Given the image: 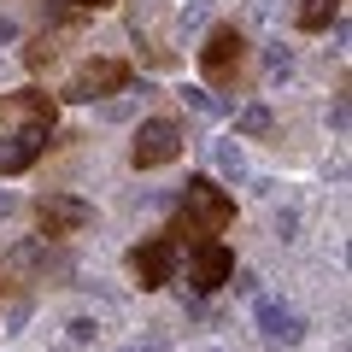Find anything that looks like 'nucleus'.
I'll list each match as a JSON object with an SVG mask.
<instances>
[{"instance_id":"1","label":"nucleus","mask_w":352,"mask_h":352,"mask_svg":"<svg viewBox=\"0 0 352 352\" xmlns=\"http://www.w3.org/2000/svg\"><path fill=\"white\" fill-rule=\"evenodd\" d=\"M59 129V100L47 88H12L0 94V176H24L41 164V153L53 147Z\"/></svg>"},{"instance_id":"2","label":"nucleus","mask_w":352,"mask_h":352,"mask_svg":"<svg viewBox=\"0 0 352 352\" xmlns=\"http://www.w3.org/2000/svg\"><path fill=\"white\" fill-rule=\"evenodd\" d=\"M229 223H235V194H229L217 176L200 170V176L182 182V194H176V217L164 223V235L188 252V247H200V241H223Z\"/></svg>"},{"instance_id":"3","label":"nucleus","mask_w":352,"mask_h":352,"mask_svg":"<svg viewBox=\"0 0 352 352\" xmlns=\"http://www.w3.org/2000/svg\"><path fill=\"white\" fill-rule=\"evenodd\" d=\"M194 59H200L206 94H229V100H241V94L252 88V41H247L241 24H212Z\"/></svg>"},{"instance_id":"4","label":"nucleus","mask_w":352,"mask_h":352,"mask_svg":"<svg viewBox=\"0 0 352 352\" xmlns=\"http://www.w3.org/2000/svg\"><path fill=\"white\" fill-rule=\"evenodd\" d=\"M129 82H135V65L129 59H118V53H88V59H76V71L59 82L53 100L94 106V100H112V94H129Z\"/></svg>"},{"instance_id":"5","label":"nucleus","mask_w":352,"mask_h":352,"mask_svg":"<svg viewBox=\"0 0 352 352\" xmlns=\"http://www.w3.org/2000/svg\"><path fill=\"white\" fill-rule=\"evenodd\" d=\"M188 153V124L176 112H153L135 124V135H129V164L135 170H164V164H176Z\"/></svg>"},{"instance_id":"6","label":"nucleus","mask_w":352,"mask_h":352,"mask_svg":"<svg viewBox=\"0 0 352 352\" xmlns=\"http://www.w3.org/2000/svg\"><path fill=\"white\" fill-rule=\"evenodd\" d=\"M124 270H129V282H135L141 294H159V288H170V282L182 276V247H176L164 229H153V235H141L135 247L124 252Z\"/></svg>"},{"instance_id":"7","label":"nucleus","mask_w":352,"mask_h":352,"mask_svg":"<svg viewBox=\"0 0 352 352\" xmlns=\"http://www.w3.org/2000/svg\"><path fill=\"white\" fill-rule=\"evenodd\" d=\"M30 217H36V241H53V247H65L71 235H82V229L94 223V206H88L82 194L41 188L36 200H30Z\"/></svg>"},{"instance_id":"8","label":"nucleus","mask_w":352,"mask_h":352,"mask_svg":"<svg viewBox=\"0 0 352 352\" xmlns=\"http://www.w3.org/2000/svg\"><path fill=\"white\" fill-rule=\"evenodd\" d=\"M188 258V288L200 294H217V288H229V276H235V247L229 241H200V247H188L182 252Z\"/></svg>"},{"instance_id":"9","label":"nucleus","mask_w":352,"mask_h":352,"mask_svg":"<svg viewBox=\"0 0 352 352\" xmlns=\"http://www.w3.org/2000/svg\"><path fill=\"white\" fill-rule=\"evenodd\" d=\"M252 317H258L264 340H276V346H300L305 340V317L282 300H252Z\"/></svg>"},{"instance_id":"10","label":"nucleus","mask_w":352,"mask_h":352,"mask_svg":"<svg viewBox=\"0 0 352 352\" xmlns=\"http://www.w3.org/2000/svg\"><path fill=\"white\" fill-rule=\"evenodd\" d=\"M329 24H340V0H300L294 6V30L300 36H329Z\"/></svg>"},{"instance_id":"11","label":"nucleus","mask_w":352,"mask_h":352,"mask_svg":"<svg viewBox=\"0 0 352 352\" xmlns=\"http://www.w3.org/2000/svg\"><path fill=\"white\" fill-rule=\"evenodd\" d=\"M270 124H276L270 100H247V106L235 112V141H258V135H270Z\"/></svg>"},{"instance_id":"12","label":"nucleus","mask_w":352,"mask_h":352,"mask_svg":"<svg viewBox=\"0 0 352 352\" xmlns=\"http://www.w3.org/2000/svg\"><path fill=\"white\" fill-rule=\"evenodd\" d=\"M217 170H223L229 182H241V176H247V159H241V141H235V135L217 141Z\"/></svg>"},{"instance_id":"13","label":"nucleus","mask_w":352,"mask_h":352,"mask_svg":"<svg viewBox=\"0 0 352 352\" xmlns=\"http://www.w3.org/2000/svg\"><path fill=\"white\" fill-rule=\"evenodd\" d=\"M264 71H270V82H288V76H294V47L276 41V47L264 53Z\"/></svg>"},{"instance_id":"14","label":"nucleus","mask_w":352,"mask_h":352,"mask_svg":"<svg viewBox=\"0 0 352 352\" xmlns=\"http://www.w3.org/2000/svg\"><path fill=\"white\" fill-rule=\"evenodd\" d=\"M71 340H76V346H94V340H100V323H94V317H71Z\"/></svg>"},{"instance_id":"15","label":"nucleus","mask_w":352,"mask_h":352,"mask_svg":"<svg viewBox=\"0 0 352 352\" xmlns=\"http://www.w3.org/2000/svg\"><path fill=\"white\" fill-rule=\"evenodd\" d=\"M229 288H235L241 300H258V270H241V264H235V276H229Z\"/></svg>"},{"instance_id":"16","label":"nucleus","mask_w":352,"mask_h":352,"mask_svg":"<svg viewBox=\"0 0 352 352\" xmlns=\"http://www.w3.org/2000/svg\"><path fill=\"white\" fill-rule=\"evenodd\" d=\"M329 129H335V135H346V88H340L335 106H329Z\"/></svg>"},{"instance_id":"17","label":"nucleus","mask_w":352,"mask_h":352,"mask_svg":"<svg viewBox=\"0 0 352 352\" xmlns=\"http://www.w3.org/2000/svg\"><path fill=\"white\" fill-rule=\"evenodd\" d=\"M294 229H300V212H294V206H288V212L276 217V235H282V241H294Z\"/></svg>"},{"instance_id":"18","label":"nucleus","mask_w":352,"mask_h":352,"mask_svg":"<svg viewBox=\"0 0 352 352\" xmlns=\"http://www.w3.org/2000/svg\"><path fill=\"white\" fill-rule=\"evenodd\" d=\"M182 100H188L194 112H212V94H206V88H182Z\"/></svg>"},{"instance_id":"19","label":"nucleus","mask_w":352,"mask_h":352,"mask_svg":"<svg viewBox=\"0 0 352 352\" xmlns=\"http://www.w3.org/2000/svg\"><path fill=\"white\" fill-rule=\"evenodd\" d=\"M18 36H24V30H18V18L0 12V47H6V41H18Z\"/></svg>"},{"instance_id":"20","label":"nucleus","mask_w":352,"mask_h":352,"mask_svg":"<svg viewBox=\"0 0 352 352\" xmlns=\"http://www.w3.org/2000/svg\"><path fill=\"white\" fill-rule=\"evenodd\" d=\"M118 0H76V12H112Z\"/></svg>"},{"instance_id":"21","label":"nucleus","mask_w":352,"mask_h":352,"mask_svg":"<svg viewBox=\"0 0 352 352\" xmlns=\"http://www.w3.org/2000/svg\"><path fill=\"white\" fill-rule=\"evenodd\" d=\"M124 352H135V346H124Z\"/></svg>"},{"instance_id":"22","label":"nucleus","mask_w":352,"mask_h":352,"mask_svg":"<svg viewBox=\"0 0 352 352\" xmlns=\"http://www.w3.org/2000/svg\"><path fill=\"white\" fill-rule=\"evenodd\" d=\"M212 352H217V346H212Z\"/></svg>"}]
</instances>
